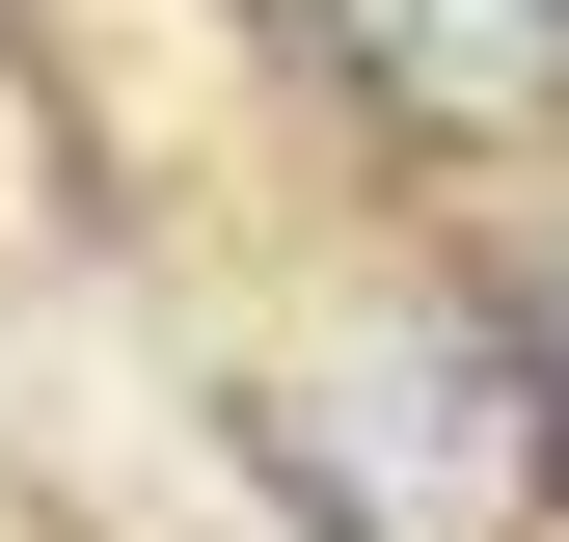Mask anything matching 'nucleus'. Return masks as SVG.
<instances>
[{
  "label": "nucleus",
  "mask_w": 569,
  "mask_h": 542,
  "mask_svg": "<svg viewBox=\"0 0 569 542\" xmlns=\"http://www.w3.org/2000/svg\"><path fill=\"white\" fill-rule=\"evenodd\" d=\"M244 461H271L326 542H516V515H569L516 271H435V244L299 271V299L244 325Z\"/></svg>",
  "instance_id": "nucleus-1"
},
{
  "label": "nucleus",
  "mask_w": 569,
  "mask_h": 542,
  "mask_svg": "<svg viewBox=\"0 0 569 542\" xmlns=\"http://www.w3.org/2000/svg\"><path fill=\"white\" fill-rule=\"evenodd\" d=\"M271 54H326L407 163H516V136H569V0H271Z\"/></svg>",
  "instance_id": "nucleus-2"
},
{
  "label": "nucleus",
  "mask_w": 569,
  "mask_h": 542,
  "mask_svg": "<svg viewBox=\"0 0 569 542\" xmlns=\"http://www.w3.org/2000/svg\"><path fill=\"white\" fill-rule=\"evenodd\" d=\"M516 325H542V434H569V244H542V271H516Z\"/></svg>",
  "instance_id": "nucleus-3"
}]
</instances>
